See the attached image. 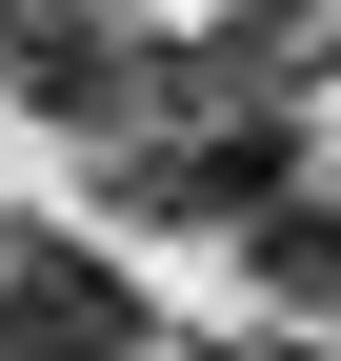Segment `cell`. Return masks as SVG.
I'll return each instance as SVG.
<instances>
[{
  "instance_id": "cell-1",
  "label": "cell",
  "mask_w": 341,
  "mask_h": 361,
  "mask_svg": "<svg viewBox=\"0 0 341 361\" xmlns=\"http://www.w3.org/2000/svg\"><path fill=\"white\" fill-rule=\"evenodd\" d=\"M0 361H141V281L61 221H0Z\"/></svg>"
},
{
  "instance_id": "cell-2",
  "label": "cell",
  "mask_w": 341,
  "mask_h": 361,
  "mask_svg": "<svg viewBox=\"0 0 341 361\" xmlns=\"http://www.w3.org/2000/svg\"><path fill=\"white\" fill-rule=\"evenodd\" d=\"M281 180H302L281 101H221V121H181V141H141V161H120V201H141V221H201V241H241Z\"/></svg>"
},
{
  "instance_id": "cell-3",
  "label": "cell",
  "mask_w": 341,
  "mask_h": 361,
  "mask_svg": "<svg viewBox=\"0 0 341 361\" xmlns=\"http://www.w3.org/2000/svg\"><path fill=\"white\" fill-rule=\"evenodd\" d=\"M0 101H40V121H120V101H141V61H120L80 0H0Z\"/></svg>"
},
{
  "instance_id": "cell-4",
  "label": "cell",
  "mask_w": 341,
  "mask_h": 361,
  "mask_svg": "<svg viewBox=\"0 0 341 361\" xmlns=\"http://www.w3.org/2000/svg\"><path fill=\"white\" fill-rule=\"evenodd\" d=\"M321 61H341V0H241V20L201 40L221 101H281V80H321Z\"/></svg>"
},
{
  "instance_id": "cell-5",
  "label": "cell",
  "mask_w": 341,
  "mask_h": 361,
  "mask_svg": "<svg viewBox=\"0 0 341 361\" xmlns=\"http://www.w3.org/2000/svg\"><path fill=\"white\" fill-rule=\"evenodd\" d=\"M241 241H261V281H281V301H341V180H281Z\"/></svg>"
},
{
  "instance_id": "cell-6",
  "label": "cell",
  "mask_w": 341,
  "mask_h": 361,
  "mask_svg": "<svg viewBox=\"0 0 341 361\" xmlns=\"http://www.w3.org/2000/svg\"><path fill=\"white\" fill-rule=\"evenodd\" d=\"M261 361H302V341H261Z\"/></svg>"
}]
</instances>
